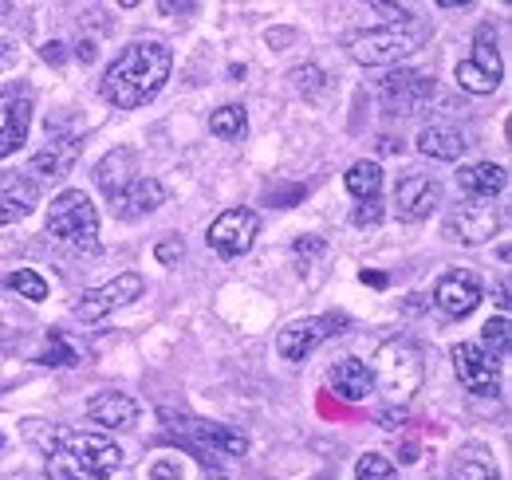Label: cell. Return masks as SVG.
<instances>
[{
  "mask_svg": "<svg viewBox=\"0 0 512 480\" xmlns=\"http://www.w3.org/2000/svg\"><path fill=\"white\" fill-rule=\"evenodd\" d=\"M209 130H213L217 138H225V142H241V138L249 134L245 107H237V103H225V107H217V111L209 115Z\"/></svg>",
  "mask_w": 512,
  "mask_h": 480,
  "instance_id": "cell-26",
  "label": "cell"
},
{
  "mask_svg": "<svg viewBox=\"0 0 512 480\" xmlns=\"http://www.w3.org/2000/svg\"><path fill=\"white\" fill-rule=\"evenodd\" d=\"M434 303L453 315V319H465V315H473L477 311V303H481V280L469 272V268H453L446 272L438 284H434Z\"/></svg>",
  "mask_w": 512,
  "mask_h": 480,
  "instance_id": "cell-15",
  "label": "cell"
},
{
  "mask_svg": "<svg viewBox=\"0 0 512 480\" xmlns=\"http://www.w3.org/2000/svg\"><path fill=\"white\" fill-rule=\"evenodd\" d=\"M4 284L32 303L48 300V280H44L40 272H32V268H16V272H8V280H4Z\"/></svg>",
  "mask_w": 512,
  "mask_h": 480,
  "instance_id": "cell-28",
  "label": "cell"
},
{
  "mask_svg": "<svg viewBox=\"0 0 512 480\" xmlns=\"http://www.w3.org/2000/svg\"><path fill=\"white\" fill-rule=\"evenodd\" d=\"M383 221V201L375 197V201H363L359 209H355V225L359 229H367V225H379Z\"/></svg>",
  "mask_w": 512,
  "mask_h": 480,
  "instance_id": "cell-34",
  "label": "cell"
},
{
  "mask_svg": "<svg viewBox=\"0 0 512 480\" xmlns=\"http://www.w3.org/2000/svg\"><path fill=\"white\" fill-rule=\"evenodd\" d=\"M150 480H186V469L174 461V457H158L150 465Z\"/></svg>",
  "mask_w": 512,
  "mask_h": 480,
  "instance_id": "cell-33",
  "label": "cell"
},
{
  "mask_svg": "<svg viewBox=\"0 0 512 480\" xmlns=\"http://www.w3.org/2000/svg\"><path fill=\"white\" fill-rule=\"evenodd\" d=\"M4 60H8V40H0V67H4Z\"/></svg>",
  "mask_w": 512,
  "mask_h": 480,
  "instance_id": "cell-44",
  "label": "cell"
},
{
  "mask_svg": "<svg viewBox=\"0 0 512 480\" xmlns=\"http://www.w3.org/2000/svg\"><path fill=\"white\" fill-rule=\"evenodd\" d=\"M87 418L95 425H107V429H134L138 421V402L130 394H119V390H103L87 402Z\"/></svg>",
  "mask_w": 512,
  "mask_h": 480,
  "instance_id": "cell-20",
  "label": "cell"
},
{
  "mask_svg": "<svg viewBox=\"0 0 512 480\" xmlns=\"http://www.w3.org/2000/svg\"><path fill=\"white\" fill-rule=\"evenodd\" d=\"M138 178V158H134V150L130 146H115L111 154H103L99 158V166H95V185L115 201L123 189H127L130 181Z\"/></svg>",
  "mask_w": 512,
  "mask_h": 480,
  "instance_id": "cell-19",
  "label": "cell"
},
{
  "mask_svg": "<svg viewBox=\"0 0 512 480\" xmlns=\"http://www.w3.org/2000/svg\"><path fill=\"white\" fill-rule=\"evenodd\" d=\"M292 79H296V91L300 95H308V99H316V95H323V87H327V79H323V71L320 67H296L292 71Z\"/></svg>",
  "mask_w": 512,
  "mask_h": 480,
  "instance_id": "cell-32",
  "label": "cell"
},
{
  "mask_svg": "<svg viewBox=\"0 0 512 480\" xmlns=\"http://www.w3.org/2000/svg\"><path fill=\"white\" fill-rule=\"evenodd\" d=\"M438 83L434 75L426 71H410V67H398V71H386L383 83H379V99L390 115H418L430 99H434Z\"/></svg>",
  "mask_w": 512,
  "mask_h": 480,
  "instance_id": "cell-8",
  "label": "cell"
},
{
  "mask_svg": "<svg viewBox=\"0 0 512 480\" xmlns=\"http://www.w3.org/2000/svg\"><path fill=\"white\" fill-rule=\"evenodd\" d=\"M426 32L422 28H379V32H363L351 40V60L363 67H383L414 56L422 48Z\"/></svg>",
  "mask_w": 512,
  "mask_h": 480,
  "instance_id": "cell-6",
  "label": "cell"
},
{
  "mask_svg": "<svg viewBox=\"0 0 512 480\" xmlns=\"http://www.w3.org/2000/svg\"><path fill=\"white\" fill-rule=\"evenodd\" d=\"M414 453H418V445H414V441H406V445H402V457H398V461H406V465H410V461H418Z\"/></svg>",
  "mask_w": 512,
  "mask_h": 480,
  "instance_id": "cell-42",
  "label": "cell"
},
{
  "mask_svg": "<svg viewBox=\"0 0 512 480\" xmlns=\"http://www.w3.org/2000/svg\"><path fill=\"white\" fill-rule=\"evenodd\" d=\"M449 480H501V477H497V469H493L485 457L461 453V457L449 465Z\"/></svg>",
  "mask_w": 512,
  "mask_h": 480,
  "instance_id": "cell-29",
  "label": "cell"
},
{
  "mask_svg": "<svg viewBox=\"0 0 512 480\" xmlns=\"http://www.w3.org/2000/svg\"><path fill=\"white\" fill-rule=\"evenodd\" d=\"M501 83V52H497V36L493 24H481L473 32V60L457 63V87L469 95H493Z\"/></svg>",
  "mask_w": 512,
  "mask_h": 480,
  "instance_id": "cell-7",
  "label": "cell"
},
{
  "mask_svg": "<svg viewBox=\"0 0 512 480\" xmlns=\"http://www.w3.org/2000/svg\"><path fill=\"white\" fill-rule=\"evenodd\" d=\"M457 185H461L473 201H493V197L509 185V174H505V166H497V162H477V166H465V170L457 174Z\"/></svg>",
  "mask_w": 512,
  "mask_h": 480,
  "instance_id": "cell-22",
  "label": "cell"
},
{
  "mask_svg": "<svg viewBox=\"0 0 512 480\" xmlns=\"http://www.w3.org/2000/svg\"><path fill=\"white\" fill-rule=\"evenodd\" d=\"M217 480H225V477H217Z\"/></svg>",
  "mask_w": 512,
  "mask_h": 480,
  "instance_id": "cell-45",
  "label": "cell"
},
{
  "mask_svg": "<svg viewBox=\"0 0 512 480\" xmlns=\"http://www.w3.org/2000/svg\"><path fill=\"white\" fill-rule=\"evenodd\" d=\"M371 8L383 12L386 20H394V24H410V8H402V4H383V0H375Z\"/></svg>",
  "mask_w": 512,
  "mask_h": 480,
  "instance_id": "cell-36",
  "label": "cell"
},
{
  "mask_svg": "<svg viewBox=\"0 0 512 480\" xmlns=\"http://www.w3.org/2000/svg\"><path fill=\"white\" fill-rule=\"evenodd\" d=\"M355 480H398V473H394V465L386 461L383 453H367L355 465Z\"/></svg>",
  "mask_w": 512,
  "mask_h": 480,
  "instance_id": "cell-31",
  "label": "cell"
},
{
  "mask_svg": "<svg viewBox=\"0 0 512 480\" xmlns=\"http://www.w3.org/2000/svg\"><path fill=\"white\" fill-rule=\"evenodd\" d=\"M343 323H347L343 315H312V319H296V323H288V327L276 335V351H280V359L304 362L316 347H320L323 339L339 335Z\"/></svg>",
  "mask_w": 512,
  "mask_h": 480,
  "instance_id": "cell-10",
  "label": "cell"
},
{
  "mask_svg": "<svg viewBox=\"0 0 512 480\" xmlns=\"http://www.w3.org/2000/svg\"><path fill=\"white\" fill-rule=\"evenodd\" d=\"M83 359H87V351L67 331H48L44 335V347L36 355L40 366H83Z\"/></svg>",
  "mask_w": 512,
  "mask_h": 480,
  "instance_id": "cell-24",
  "label": "cell"
},
{
  "mask_svg": "<svg viewBox=\"0 0 512 480\" xmlns=\"http://www.w3.org/2000/svg\"><path fill=\"white\" fill-rule=\"evenodd\" d=\"M481 351H485L489 359H493V355H497V359H505V355H509V319H505V315L485 323V335H481Z\"/></svg>",
  "mask_w": 512,
  "mask_h": 480,
  "instance_id": "cell-30",
  "label": "cell"
},
{
  "mask_svg": "<svg viewBox=\"0 0 512 480\" xmlns=\"http://www.w3.org/2000/svg\"><path fill=\"white\" fill-rule=\"evenodd\" d=\"M48 233L75 252H99V213L83 189H64L48 209Z\"/></svg>",
  "mask_w": 512,
  "mask_h": 480,
  "instance_id": "cell-5",
  "label": "cell"
},
{
  "mask_svg": "<svg viewBox=\"0 0 512 480\" xmlns=\"http://www.w3.org/2000/svg\"><path fill=\"white\" fill-rule=\"evenodd\" d=\"M162 418L170 421V437L193 453L197 461H205V465H217V461H225V457H245L249 453V437L241 433V429H233V425H221V421H201V418H174V414H162Z\"/></svg>",
  "mask_w": 512,
  "mask_h": 480,
  "instance_id": "cell-3",
  "label": "cell"
},
{
  "mask_svg": "<svg viewBox=\"0 0 512 480\" xmlns=\"http://www.w3.org/2000/svg\"><path fill=\"white\" fill-rule=\"evenodd\" d=\"M497 229H501L497 209L485 205V201H473V197L453 205L446 221H442V237L453 240V244H485V240L497 237Z\"/></svg>",
  "mask_w": 512,
  "mask_h": 480,
  "instance_id": "cell-9",
  "label": "cell"
},
{
  "mask_svg": "<svg viewBox=\"0 0 512 480\" xmlns=\"http://www.w3.org/2000/svg\"><path fill=\"white\" fill-rule=\"evenodd\" d=\"M292 40H296V32H288V28L284 32H268V44H292Z\"/></svg>",
  "mask_w": 512,
  "mask_h": 480,
  "instance_id": "cell-40",
  "label": "cell"
},
{
  "mask_svg": "<svg viewBox=\"0 0 512 480\" xmlns=\"http://www.w3.org/2000/svg\"><path fill=\"white\" fill-rule=\"evenodd\" d=\"M40 205V185L28 174H0V225L28 217Z\"/></svg>",
  "mask_w": 512,
  "mask_h": 480,
  "instance_id": "cell-16",
  "label": "cell"
},
{
  "mask_svg": "<svg viewBox=\"0 0 512 480\" xmlns=\"http://www.w3.org/2000/svg\"><path fill=\"white\" fill-rule=\"evenodd\" d=\"M170 67H174V56H170V48L162 40H134L107 67L99 91L119 111H134V107L150 103L166 87Z\"/></svg>",
  "mask_w": 512,
  "mask_h": 480,
  "instance_id": "cell-1",
  "label": "cell"
},
{
  "mask_svg": "<svg viewBox=\"0 0 512 480\" xmlns=\"http://www.w3.org/2000/svg\"><path fill=\"white\" fill-rule=\"evenodd\" d=\"M256 233H260V217L253 209H225L213 225H209V248L221 256V260H237L253 248Z\"/></svg>",
  "mask_w": 512,
  "mask_h": 480,
  "instance_id": "cell-11",
  "label": "cell"
},
{
  "mask_svg": "<svg viewBox=\"0 0 512 480\" xmlns=\"http://www.w3.org/2000/svg\"><path fill=\"white\" fill-rule=\"evenodd\" d=\"M379 421H383L386 429H394V425H402V421H406V414H402V410H386V414H379Z\"/></svg>",
  "mask_w": 512,
  "mask_h": 480,
  "instance_id": "cell-38",
  "label": "cell"
},
{
  "mask_svg": "<svg viewBox=\"0 0 512 480\" xmlns=\"http://www.w3.org/2000/svg\"><path fill=\"white\" fill-rule=\"evenodd\" d=\"M371 378H375V386L383 390L394 406L410 402V394H418V386H422V378H426L422 351H418L410 339H386L383 347L375 351Z\"/></svg>",
  "mask_w": 512,
  "mask_h": 480,
  "instance_id": "cell-4",
  "label": "cell"
},
{
  "mask_svg": "<svg viewBox=\"0 0 512 480\" xmlns=\"http://www.w3.org/2000/svg\"><path fill=\"white\" fill-rule=\"evenodd\" d=\"M327 382H331V390H335L343 402H367V398L375 394L371 366L359 359H339L327 370Z\"/></svg>",
  "mask_w": 512,
  "mask_h": 480,
  "instance_id": "cell-17",
  "label": "cell"
},
{
  "mask_svg": "<svg viewBox=\"0 0 512 480\" xmlns=\"http://www.w3.org/2000/svg\"><path fill=\"white\" fill-rule=\"evenodd\" d=\"M123 465V449L87 429H52L48 437V477L52 480H111Z\"/></svg>",
  "mask_w": 512,
  "mask_h": 480,
  "instance_id": "cell-2",
  "label": "cell"
},
{
  "mask_svg": "<svg viewBox=\"0 0 512 480\" xmlns=\"http://www.w3.org/2000/svg\"><path fill=\"white\" fill-rule=\"evenodd\" d=\"M60 48H64V44H48V48H44V60H48V63H60V56H64Z\"/></svg>",
  "mask_w": 512,
  "mask_h": 480,
  "instance_id": "cell-41",
  "label": "cell"
},
{
  "mask_svg": "<svg viewBox=\"0 0 512 480\" xmlns=\"http://www.w3.org/2000/svg\"><path fill=\"white\" fill-rule=\"evenodd\" d=\"M438 205H442V181L430 178V174L410 170L394 185V209H398L402 221H426Z\"/></svg>",
  "mask_w": 512,
  "mask_h": 480,
  "instance_id": "cell-13",
  "label": "cell"
},
{
  "mask_svg": "<svg viewBox=\"0 0 512 480\" xmlns=\"http://www.w3.org/2000/svg\"><path fill=\"white\" fill-rule=\"evenodd\" d=\"M182 252H186V244H182V240H178V237L162 240V244L154 248V256H158L162 264H178V260H182Z\"/></svg>",
  "mask_w": 512,
  "mask_h": 480,
  "instance_id": "cell-35",
  "label": "cell"
},
{
  "mask_svg": "<svg viewBox=\"0 0 512 480\" xmlns=\"http://www.w3.org/2000/svg\"><path fill=\"white\" fill-rule=\"evenodd\" d=\"M363 284H375V288H383L386 276H379V272H371V276H363Z\"/></svg>",
  "mask_w": 512,
  "mask_h": 480,
  "instance_id": "cell-43",
  "label": "cell"
},
{
  "mask_svg": "<svg viewBox=\"0 0 512 480\" xmlns=\"http://www.w3.org/2000/svg\"><path fill=\"white\" fill-rule=\"evenodd\" d=\"M449 355H453V370H457V378H461V386H465L469 394H477V398H493V394H501L497 362L489 359L477 343H457Z\"/></svg>",
  "mask_w": 512,
  "mask_h": 480,
  "instance_id": "cell-14",
  "label": "cell"
},
{
  "mask_svg": "<svg viewBox=\"0 0 512 480\" xmlns=\"http://www.w3.org/2000/svg\"><path fill=\"white\" fill-rule=\"evenodd\" d=\"M75 56H79L83 63H91V60H95V44H91V40H83V44L75 48Z\"/></svg>",
  "mask_w": 512,
  "mask_h": 480,
  "instance_id": "cell-39",
  "label": "cell"
},
{
  "mask_svg": "<svg viewBox=\"0 0 512 480\" xmlns=\"http://www.w3.org/2000/svg\"><path fill=\"white\" fill-rule=\"evenodd\" d=\"M28 126H32V99H8L0 122V158L16 154L28 142Z\"/></svg>",
  "mask_w": 512,
  "mask_h": 480,
  "instance_id": "cell-23",
  "label": "cell"
},
{
  "mask_svg": "<svg viewBox=\"0 0 512 480\" xmlns=\"http://www.w3.org/2000/svg\"><path fill=\"white\" fill-rule=\"evenodd\" d=\"M75 154H79V142H71V138H56L44 154H36L32 158V174H48V178H64L67 166L75 162Z\"/></svg>",
  "mask_w": 512,
  "mask_h": 480,
  "instance_id": "cell-25",
  "label": "cell"
},
{
  "mask_svg": "<svg viewBox=\"0 0 512 480\" xmlns=\"http://www.w3.org/2000/svg\"><path fill=\"white\" fill-rule=\"evenodd\" d=\"M347 189L359 197V201H375L379 197V189H383V170H379V162H355L351 170H347Z\"/></svg>",
  "mask_w": 512,
  "mask_h": 480,
  "instance_id": "cell-27",
  "label": "cell"
},
{
  "mask_svg": "<svg viewBox=\"0 0 512 480\" xmlns=\"http://www.w3.org/2000/svg\"><path fill=\"white\" fill-rule=\"evenodd\" d=\"M142 288H146V280H142L138 272H123V276H115L111 284H103V288L87 292V296L75 303L71 311H75V319L95 323V319L111 315L115 307H127V303H134L138 296H142Z\"/></svg>",
  "mask_w": 512,
  "mask_h": 480,
  "instance_id": "cell-12",
  "label": "cell"
},
{
  "mask_svg": "<svg viewBox=\"0 0 512 480\" xmlns=\"http://www.w3.org/2000/svg\"><path fill=\"white\" fill-rule=\"evenodd\" d=\"M292 248H296V256H320V252H323V240H316V237H300L296 244H292Z\"/></svg>",
  "mask_w": 512,
  "mask_h": 480,
  "instance_id": "cell-37",
  "label": "cell"
},
{
  "mask_svg": "<svg viewBox=\"0 0 512 480\" xmlns=\"http://www.w3.org/2000/svg\"><path fill=\"white\" fill-rule=\"evenodd\" d=\"M465 134L457 126H446V122H430L418 130V154L426 158H438V162H457L465 154Z\"/></svg>",
  "mask_w": 512,
  "mask_h": 480,
  "instance_id": "cell-21",
  "label": "cell"
},
{
  "mask_svg": "<svg viewBox=\"0 0 512 480\" xmlns=\"http://www.w3.org/2000/svg\"><path fill=\"white\" fill-rule=\"evenodd\" d=\"M162 201H166V189H162V181H158V178H134L127 189H123V193L111 201V209H115L123 221H138V217L154 213Z\"/></svg>",
  "mask_w": 512,
  "mask_h": 480,
  "instance_id": "cell-18",
  "label": "cell"
}]
</instances>
